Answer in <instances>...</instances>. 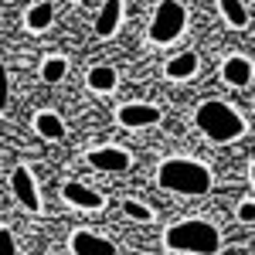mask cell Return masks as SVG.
<instances>
[{
    "instance_id": "cell-19",
    "label": "cell",
    "mask_w": 255,
    "mask_h": 255,
    "mask_svg": "<svg viewBox=\"0 0 255 255\" xmlns=\"http://www.w3.org/2000/svg\"><path fill=\"white\" fill-rule=\"evenodd\" d=\"M10 106V79H7V68L0 65V113Z\"/></svg>"
},
{
    "instance_id": "cell-17",
    "label": "cell",
    "mask_w": 255,
    "mask_h": 255,
    "mask_svg": "<svg viewBox=\"0 0 255 255\" xmlns=\"http://www.w3.org/2000/svg\"><path fill=\"white\" fill-rule=\"evenodd\" d=\"M65 72H68V61H65V58H48L44 65H41L44 82H61V79H65Z\"/></svg>"
},
{
    "instance_id": "cell-9",
    "label": "cell",
    "mask_w": 255,
    "mask_h": 255,
    "mask_svg": "<svg viewBox=\"0 0 255 255\" xmlns=\"http://www.w3.org/2000/svg\"><path fill=\"white\" fill-rule=\"evenodd\" d=\"M61 197H65L68 204L82 208V211H96V208H102V197H99L96 191H89L85 184H75V180H68V184L61 187Z\"/></svg>"
},
{
    "instance_id": "cell-10",
    "label": "cell",
    "mask_w": 255,
    "mask_h": 255,
    "mask_svg": "<svg viewBox=\"0 0 255 255\" xmlns=\"http://www.w3.org/2000/svg\"><path fill=\"white\" fill-rule=\"evenodd\" d=\"M221 79L228 82V85H249V82H252V61L242 58V55L225 58V65H221Z\"/></svg>"
},
{
    "instance_id": "cell-7",
    "label": "cell",
    "mask_w": 255,
    "mask_h": 255,
    "mask_svg": "<svg viewBox=\"0 0 255 255\" xmlns=\"http://www.w3.org/2000/svg\"><path fill=\"white\" fill-rule=\"evenodd\" d=\"M116 119L123 126H129V129H143V126H153L160 119V109L157 106H139V102H133V106H123L116 113Z\"/></svg>"
},
{
    "instance_id": "cell-18",
    "label": "cell",
    "mask_w": 255,
    "mask_h": 255,
    "mask_svg": "<svg viewBox=\"0 0 255 255\" xmlns=\"http://www.w3.org/2000/svg\"><path fill=\"white\" fill-rule=\"evenodd\" d=\"M123 208H126V215L136 218V221H150V208H143L139 201H123Z\"/></svg>"
},
{
    "instance_id": "cell-2",
    "label": "cell",
    "mask_w": 255,
    "mask_h": 255,
    "mask_svg": "<svg viewBox=\"0 0 255 255\" xmlns=\"http://www.w3.org/2000/svg\"><path fill=\"white\" fill-rule=\"evenodd\" d=\"M157 184L163 191H174V194H208L211 191V170L197 160L174 157L160 163Z\"/></svg>"
},
{
    "instance_id": "cell-12",
    "label": "cell",
    "mask_w": 255,
    "mask_h": 255,
    "mask_svg": "<svg viewBox=\"0 0 255 255\" xmlns=\"http://www.w3.org/2000/svg\"><path fill=\"white\" fill-rule=\"evenodd\" d=\"M85 82H89L92 92H113L116 82H119V75H116V68H109V65H96V68L85 75Z\"/></svg>"
},
{
    "instance_id": "cell-3",
    "label": "cell",
    "mask_w": 255,
    "mask_h": 255,
    "mask_svg": "<svg viewBox=\"0 0 255 255\" xmlns=\"http://www.w3.org/2000/svg\"><path fill=\"white\" fill-rule=\"evenodd\" d=\"M197 129L204 133L208 139H215V143H228V139H235L245 133V119L238 116L232 106H225V102H201L197 106Z\"/></svg>"
},
{
    "instance_id": "cell-15",
    "label": "cell",
    "mask_w": 255,
    "mask_h": 255,
    "mask_svg": "<svg viewBox=\"0 0 255 255\" xmlns=\"http://www.w3.org/2000/svg\"><path fill=\"white\" fill-rule=\"evenodd\" d=\"M218 7H221V14L232 27H249V10H245L242 0H218Z\"/></svg>"
},
{
    "instance_id": "cell-4",
    "label": "cell",
    "mask_w": 255,
    "mask_h": 255,
    "mask_svg": "<svg viewBox=\"0 0 255 255\" xmlns=\"http://www.w3.org/2000/svg\"><path fill=\"white\" fill-rule=\"evenodd\" d=\"M187 24V10L180 0H160L153 10V24H150V41L153 44H170L174 38H180Z\"/></svg>"
},
{
    "instance_id": "cell-14",
    "label": "cell",
    "mask_w": 255,
    "mask_h": 255,
    "mask_svg": "<svg viewBox=\"0 0 255 255\" xmlns=\"http://www.w3.org/2000/svg\"><path fill=\"white\" fill-rule=\"evenodd\" d=\"M34 129H38L44 139H61V136H65V123H61L55 113H38V119H34Z\"/></svg>"
},
{
    "instance_id": "cell-8",
    "label": "cell",
    "mask_w": 255,
    "mask_h": 255,
    "mask_svg": "<svg viewBox=\"0 0 255 255\" xmlns=\"http://www.w3.org/2000/svg\"><path fill=\"white\" fill-rule=\"evenodd\" d=\"M72 255H116V245L109 238L92 235V232H75L72 235Z\"/></svg>"
},
{
    "instance_id": "cell-21",
    "label": "cell",
    "mask_w": 255,
    "mask_h": 255,
    "mask_svg": "<svg viewBox=\"0 0 255 255\" xmlns=\"http://www.w3.org/2000/svg\"><path fill=\"white\" fill-rule=\"evenodd\" d=\"M238 218H242L245 225H252V221H255V204H252V201H245V204L238 208Z\"/></svg>"
},
{
    "instance_id": "cell-5",
    "label": "cell",
    "mask_w": 255,
    "mask_h": 255,
    "mask_svg": "<svg viewBox=\"0 0 255 255\" xmlns=\"http://www.w3.org/2000/svg\"><path fill=\"white\" fill-rule=\"evenodd\" d=\"M89 163L102 170V174H123V170H129V153L126 150H119V146H99L89 153Z\"/></svg>"
},
{
    "instance_id": "cell-16",
    "label": "cell",
    "mask_w": 255,
    "mask_h": 255,
    "mask_svg": "<svg viewBox=\"0 0 255 255\" xmlns=\"http://www.w3.org/2000/svg\"><path fill=\"white\" fill-rule=\"evenodd\" d=\"M51 20H55V7H51V3H34V7L27 10V27H31V31H44Z\"/></svg>"
},
{
    "instance_id": "cell-6",
    "label": "cell",
    "mask_w": 255,
    "mask_h": 255,
    "mask_svg": "<svg viewBox=\"0 0 255 255\" xmlns=\"http://www.w3.org/2000/svg\"><path fill=\"white\" fill-rule=\"evenodd\" d=\"M10 187H14L17 201L27 208V211H38V208H41L38 187H34V177H31V170H27V167H17V170L10 174Z\"/></svg>"
},
{
    "instance_id": "cell-13",
    "label": "cell",
    "mask_w": 255,
    "mask_h": 255,
    "mask_svg": "<svg viewBox=\"0 0 255 255\" xmlns=\"http://www.w3.org/2000/svg\"><path fill=\"white\" fill-rule=\"evenodd\" d=\"M197 72V55L194 51H184V55H174V58L167 61V79H191Z\"/></svg>"
},
{
    "instance_id": "cell-20",
    "label": "cell",
    "mask_w": 255,
    "mask_h": 255,
    "mask_svg": "<svg viewBox=\"0 0 255 255\" xmlns=\"http://www.w3.org/2000/svg\"><path fill=\"white\" fill-rule=\"evenodd\" d=\"M0 255H17V242L7 228H0Z\"/></svg>"
},
{
    "instance_id": "cell-11",
    "label": "cell",
    "mask_w": 255,
    "mask_h": 255,
    "mask_svg": "<svg viewBox=\"0 0 255 255\" xmlns=\"http://www.w3.org/2000/svg\"><path fill=\"white\" fill-rule=\"evenodd\" d=\"M119 17H123V0H106L102 10H99V20H96L99 38H113L119 27Z\"/></svg>"
},
{
    "instance_id": "cell-1",
    "label": "cell",
    "mask_w": 255,
    "mask_h": 255,
    "mask_svg": "<svg viewBox=\"0 0 255 255\" xmlns=\"http://www.w3.org/2000/svg\"><path fill=\"white\" fill-rule=\"evenodd\" d=\"M163 245H167L170 252L218 255V249H221V232H218L211 221L191 218V221H177V225H170L167 235H163Z\"/></svg>"
}]
</instances>
